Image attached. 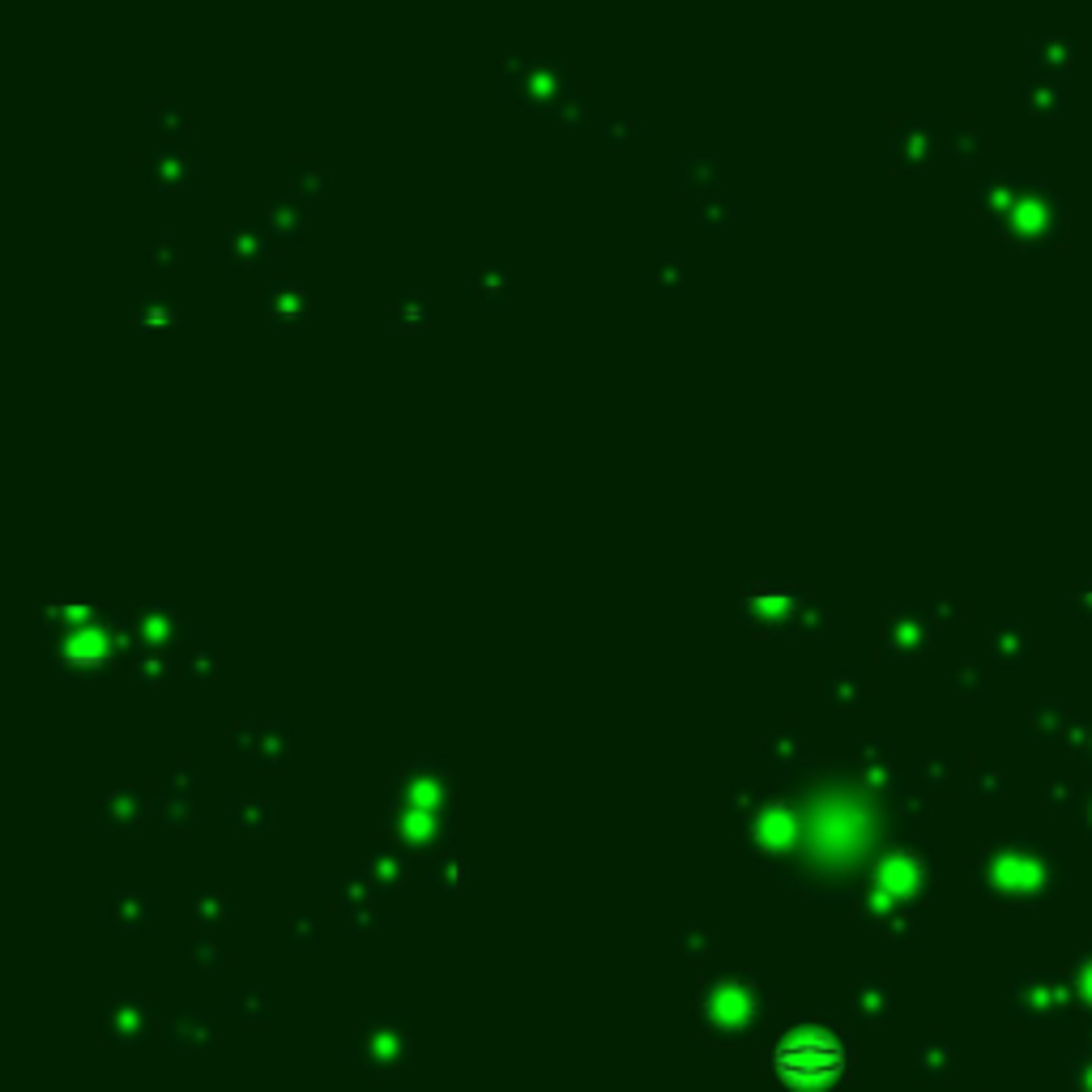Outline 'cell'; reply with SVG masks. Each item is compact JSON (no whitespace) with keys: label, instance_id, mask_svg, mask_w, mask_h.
Instances as JSON below:
<instances>
[{"label":"cell","instance_id":"obj_1","mask_svg":"<svg viewBox=\"0 0 1092 1092\" xmlns=\"http://www.w3.org/2000/svg\"><path fill=\"white\" fill-rule=\"evenodd\" d=\"M781 1071L794 1080V1084H819L841 1071L845 1054L832 1037H819V1033H807V1037H794L786 1049L777 1054Z\"/></svg>","mask_w":1092,"mask_h":1092}]
</instances>
